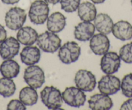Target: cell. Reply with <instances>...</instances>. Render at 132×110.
<instances>
[{
  "label": "cell",
  "mask_w": 132,
  "mask_h": 110,
  "mask_svg": "<svg viewBox=\"0 0 132 110\" xmlns=\"http://www.w3.org/2000/svg\"><path fill=\"white\" fill-rule=\"evenodd\" d=\"M49 11V4L44 0H35L29 11L30 21L35 25H43L47 20Z\"/></svg>",
  "instance_id": "cell-1"
},
{
  "label": "cell",
  "mask_w": 132,
  "mask_h": 110,
  "mask_svg": "<svg viewBox=\"0 0 132 110\" xmlns=\"http://www.w3.org/2000/svg\"><path fill=\"white\" fill-rule=\"evenodd\" d=\"M42 103L49 109H60L63 104L62 95L60 91L55 87L45 86L40 93Z\"/></svg>",
  "instance_id": "cell-2"
},
{
  "label": "cell",
  "mask_w": 132,
  "mask_h": 110,
  "mask_svg": "<svg viewBox=\"0 0 132 110\" xmlns=\"http://www.w3.org/2000/svg\"><path fill=\"white\" fill-rule=\"evenodd\" d=\"M36 41L41 50L49 53H54L59 50L62 44V40L56 33L49 31L38 35Z\"/></svg>",
  "instance_id": "cell-3"
},
{
  "label": "cell",
  "mask_w": 132,
  "mask_h": 110,
  "mask_svg": "<svg viewBox=\"0 0 132 110\" xmlns=\"http://www.w3.org/2000/svg\"><path fill=\"white\" fill-rule=\"evenodd\" d=\"M81 54V47L75 41H68L60 47L58 58L62 63L71 64L79 58Z\"/></svg>",
  "instance_id": "cell-4"
},
{
  "label": "cell",
  "mask_w": 132,
  "mask_h": 110,
  "mask_svg": "<svg viewBox=\"0 0 132 110\" xmlns=\"http://www.w3.org/2000/svg\"><path fill=\"white\" fill-rule=\"evenodd\" d=\"M27 19L25 11L20 7H12L7 12L5 17L6 26L12 31H18L25 24Z\"/></svg>",
  "instance_id": "cell-5"
},
{
  "label": "cell",
  "mask_w": 132,
  "mask_h": 110,
  "mask_svg": "<svg viewBox=\"0 0 132 110\" xmlns=\"http://www.w3.org/2000/svg\"><path fill=\"white\" fill-rule=\"evenodd\" d=\"M25 83L35 89H38L45 82V77L43 69L38 65H29L25 69L23 76Z\"/></svg>",
  "instance_id": "cell-6"
},
{
  "label": "cell",
  "mask_w": 132,
  "mask_h": 110,
  "mask_svg": "<svg viewBox=\"0 0 132 110\" xmlns=\"http://www.w3.org/2000/svg\"><path fill=\"white\" fill-rule=\"evenodd\" d=\"M76 86L85 92H91L96 86L95 76L91 71L86 69H80L75 77Z\"/></svg>",
  "instance_id": "cell-7"
},
{
  "label": "cell",
  "mask_w": 132,
  "mask_h": 110,
  "mask_svg": "<svg viewBox=\"0 0 132 110\" xmlns=\"http://www.w3.org/2000/svg\"><path fill=\"white\" fill-rule=\"evenodd\" d=\"M63 100L69 106L80 107L86 102V95L84 91L77 87H68L62 93Z\"/></svg>",
  "instance_id": "cell-8"
},
{
  "label": "cell",
  "mask_w": 132,
  "mask_h": 110,
  "mask_svg": "<svg viewBox=\"0 0 132 110\" xmlns=\"http://www.w3.org/2000/svg\"><path fill=\"white\" fill-rule=\"evenodd\" d=\"M121 59L115 52L110 51L105 53L101 60V69L106 74H113L119 71Z\"/></svg>",
  "instance_id": "cell-9"
},
{
  "label": "cell",
  "mask_w": 132,
  "mask_h": 110,
  "mask_svg": "<svg viewBox=\"0 0 132 110\" xmlns=\"http://www.w3.org/2000/svg\"><path fill=\"white\" fill-rule=\"evenodd\" d=\"M120 79L112 74L103 76L98 82V89L100 93L112 95L120 89Z\"/></svg>",
  "instance_id": "cell-10"
},
{
  "label": "cell",
  "mask_w": 132,
  "mask_h": 110,
  "mask_svg": "<svg viewBox=\"0 0 132 110\" xmlns=\"http://www.w3.org/2000/svg\"><path fill=\"white\" fill-rule=\"evenodd\" d=\"M20 43L14 37L6 38L0 44V56L3 60L12 59L19 53Z\"/></svg>",
  "instance_id": "cell-11"
},
{
  "label": "cell",
  "mask_w": 132,
  "mask_h": 110,
  "mask_svg": "<svg viewBox=\"0 0 132 110\" xmlns=\"http://www.w3.org/2000/svg\"><path fill=\"white\" fill-rule=\"evenodd\" d=\"M89 47L93 53L98 56L104 55L108 52L110 42L106 35L102 33L94 35L90 39Z\"/></svg>",
  "instance_id": "cell-12"
},
{
  "label": "cell",
  "mask_w": 132,
  "mask_h": 110,
  "mask_svg": "<svg viewBox=\"0 0 132 110\" xmlns=\"http://www.w3.org/2000/svg\"><path fill=\"white\" fill-rule=\"evenodd\" d=\"M89 107L92 110H109L113 106L112 99L108 95L96 93L90 97Z\"/></svg>",
  "instance_id": "cell-13"
},
{
  "label": "cell",
  "mask_w": 132,
  "mask_h": 110,
  "mask_svg": "<svg viewBox=\"0 0 132 110\" xmlns=\"http://www.w3.org/2000/svg\"><path fill=\"white\" fill-rule=\"evenodd\" d=\"M95 31V25L91 22L83 21L79 23L75 27V38L80 41H87L93 37Z\"/></svg>",
  "instance_id": "cell-14"
},
{
  "label": "cell",
  "mask_w": 132,
  "mask_h": 110,
  "mask_svg": "<svg viewBox=\"0 0 132 110\" xmlns=\"http://www.w3.org/2000/svg\"><path fill=\"white\" fill-rule=\"evenodd\" d=\"M20 58L23 64L26 65H35L41 58V52L36 46L28 45L24 47L20 53Z\"/></svg>",
  "instance_id": "cell-15"
},
{
  "label": "cell",
  "mask_w": 132,
  "mask_h": 110,
  "mask_svg": "<svg viewBox=\"0 0 132 110\" xmlns=\"http://www.w3.org/2000/svg\"><path fill=\"white\" fill-rule=\"evenodd\" d=\"M111 32L118 40H130L132 38V25L128 21L120 20L114 24Z\"/></svg>",
  "instance_id": "cell-16"
},
{
  "label": "cell",
  "mask_w": 132,
  "mask_h": 110,
  "mask_svg": "<svg viewBox=\"0 0 132 110\" xmlns=\"http://www.w3.org/2000/svg\"><path fill=\"white\" fill-rule=\"evenodd\" d=\"M113 25V21L107 14H98L94 20L95 29L97 30L100 33L104 35H110L112 32Z\"/></svg>",
  "instance_id": "cell-17"
},
{
  "label": "cell",
  "mask_w": 132,
  "mask_h": 110,
  "mask_svg": "<svg viewBox=\"0 0 132 110\" xmlns=\"http://www.w3.org/2000/svg\"><path fill=\"white\" fill-rule=\"evenodd\" d=\"M65 25L66 18L61 12H53L48 17L47 27L50 32L59 33L64 29Z\"/></svg>",
  "instance_id": "cell-18"
},
{
  "label": "cell",
  "mask_w": 132,
  "mask_h": 110,
  "mask_svg": "<svg viewBox=\"0 0 132 110\" xmlns=\"http://www.w3.org/2000/svg\"><path fill=\"white\" fill-rule=\"evenodd\" d=\"M38 34L35 29L30 26L21 27L17 33V40L24 45H32L37 41Z\"/></svg>",
  "instance_id": "cell-19"
},
{
  "label": "cell",
  "mask_w": 132,
  "mask_h": 110,
  "mask_svg": "<svg viewBox=\"0 0 132 110\" xmlns=\"http://www.w3.org/2000/svg\"><path fill=\"white\" fill-rule=\"evenodd\" d=\"M77 10L78 16L83 21H94L97 15V10L95 4L89 2H82Z\"/></svg>",
  "instance_id": "cell-20"
},
{
  "label": "cell",
  "mask_w": 132,
  "mask_h": 110,
  "mask_svg": "<svg viewBox=\"0 0 132 110\" xmlns=\"http://www.w3.org/2000/svg\"><path fill=\"white\" fill-rule=\"evenodd\" d=\"M20 71L18 63L12 59L4 60L0 65V73L3 77L9 78H16Z\"/></svg>",
  "instance_id": "cell-21"
},
{
  "label": "cell",
  "mask_w": 132,
  "mask_h": 110,
  "mask_svg": "<svg viewBox=\"0 0 132 110\" xmlns=\"http://www.w3.org/2000/svg\"><path fill=\"white\" fill-rule=\"evenodd\" d=\"M19 98L25 106H32L37 103L38 95L36 89L29 86L21 89L19 94Z\"/></svg>",
  "instance_id": "cell-22"
},
{
  "label": "cell",
  "mask_w": 132,
  "mask_h": 110,
  "mask_svg": "<svg viewBox=\"0 0 132 110\" xmlns=\"http://www.w3.org/2000/svg\"><path fill=\"white\" fill-rule=\"evenodd\" d=\"M16 86L12 78H0V95L4 98L12 97L16 92Z\"/></svg>",
  "instance_id": "cell-23"
},
{
  "label": "cell",
  "mask_w": 132,
  "mask_h": 110,
  "mask_svg": "<svg viewBox=\"0 0 132 110\" xmlns=\"http://www.w3.org/2000/svg\"><path fill=\"white\" fill-rule=\"evenodd\" d=\"M122 93L127 98H132V73L124 77L120 84Z\"/></svg>",
  "instance_id": "cell-24"
},
{
  "label": "cell",
  "mask_w": 132,
  "mask_h": 110,
  "mask_svg": "<svg viewBox=\"0 0 132 110\" xmlns=\"http://www.w3.org/2000/svg\"><path fill=\"white\" fill-rule=\"evenodd\" d=\"M119 56L126 64H132V42L125 44L120 48Z\"/></svg>",
  "instance_id": "cell-25"
},
{
  "label": "cell",
  "mask_w": 132,
  "mask_h": 110,
  "mask_svg": "<svg viewBox=\"0 0 132 110\" xmlns=\"http://www.w3.org/2000/svg\"><path fill=\"white\" fill-rule=\"evenodd\" d=\"M61 9L68 13L74 12L78 9L80 0H60Z\"/></svg>",
  "instance_id": "cell-26"
},
{
  "label": "cell",
  "mask_w": 132,
  "mask_h": 110,
  "mask_svg": "<svg viewBox=\"0 0 132 110\" xmlns=\"http://www.w3.org/2000/svg\"><path fill=\"white\" fill-rule=\"evenodd\" d=\"M8 110H25V105L20 100L13 99L9 102L7 105Z\"/></svg>",
  "instance_id": "cell-27"
},
{
  "label": "cell",
  "mask_w": 132,
  "mask_h": 110,
  "mask_svg": "<svg viewBox=\"0 0 132 110\" xmlns=\"http://www.w3.org/2000/svg\"><path fill=\"white\" fill-rule=\"evenodd\" d=\"M121 110H132V98L126 100L120 106Z\"/></svg>",
  "instance_id": "cell-28"
},
{
  "label": "cell",
  "mask_w": 132,
  "mask_h": 110,
  "mask_svg": "<svg viewBox=\"0 0 132 110\" xmlns=\"http://www.w3.org/2000/svg\"><path fill=\"white\" fill-rule=\"evenodd\" d=\"M7 36V31L5 29L4 26L0 24V44L3 42Z\"/></svg>",
  "instance_id": "cell-29"
},
{
  "label": "cell",
  "mask_w": 132,
  "mask_h": 110,
  "mask_svg": "<svg viewBox=\"0 0 132 110\" xmlns=\"http://www.w3.org/2000/svg\"><path fill=\"white\" fill-rule=\"evenodd\" d=\"M1 1L6 5H14L18 3L20 0H1Z\"/></svg>",
  "instance_id": "cell-30"
},
{
  "label": "cell",
  "mask_w": 132,
  "mask_h": 110,
  "mask_svg": "<svg viewBox=\"0 0 132 110\" xmlns=\"http://www.w3.org/2000/svg\"><path fill=\"white\" fill-rule=\"evenodd\" d=\"M45 2L48 3V4L51 5H56L60 2V0H44Z\"/></svg>",
  "instance_id": "cell-31"
},
{
  "label": "cell",
  "mask_w": 132,
  "mask_h": 110,
  "mask_svg": "<svg viewBox=\"0 0 132 110\" xmlns=\"http://www.w3.org/2000/svg\"><path fill=\"white\" fill-rule=\"evenodd\" d=\"M91 1L94 4H101L103 3L106 0H91Z\"/></svg>",
  "instance_id": "cell-32"
},
{
  "label": "cell",
  "mask_w": 132,
  "mask_h": 110,
  "mask_svg": "<svg viewBox=\"0 0 132 110\" xmlns=\"http://www.w3.org/2000/svg\"><path fill=\"white\" fill-rule=\"evenodd\" d=\"M131 5H132V0H131Z\"/></svg>",
  "instance_id": "cell-33"
}]
</instances>
